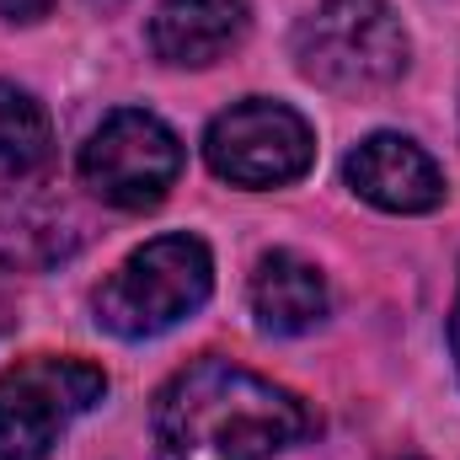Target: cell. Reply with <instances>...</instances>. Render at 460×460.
Here are the masks:
<instances>
[{
	"label": "cell",
	"instance_id": "cell-1",
	"mask_svg": "<svg viewBox=\"0 0 460 460\" xmlns=\"http://www.w3.org/2000/svg\"><path fill=\"white\" fill-rule=\"evenodd\" d=\"M305 429L295 391L215 353L177 369L150 407L155 460H273Z\"/></svg>",
	"mask_w": 460,
	"mask_h": 460
},
{
	"label": "cell",
	"instance_id": "cell-2",
	"mask_svg": "<svg viewBox=\"0 0 460 460\" xmlns=\"http://www.w3.org/2000/svg\"><path fill=\"white\" fill-rule=\"evenodd\" d=\"M215 289V257L199 235H155L118 262L97 289V327L123 343L161 338L193 311H204Z\"/></svg>",
	"mask_w": 460,
	"mask_h": 460
},
{
	"label": "cell",
	"instance_id": "cell-3",
	"mask_svg": "<svg viewBox=\"0 0 460 460\" xmlns=\"http://www.w3.org/2000/svg\"><path fill=\"white\" fill-rule=\"evenodd\" d=\"M300 75L327 92H380L407 75L412 43L391 0H316L295 32Z\"/></svg>",
	"mask_w": 460,
	"mask_h": 460
},
{
	"label": "cell",
	"instance_id": "cell-4",
	"mask_svg": "<svg viewBox=\"0 0 460 460\" xmlns=\"http://www.w3.org/2000/svg\"><path fill=\"white\" fill-rule=\"evenodd\" d=\"M108 375L86 358L27 353L0 369V460H49L54 445L97 412Z\"/></svg>",
	"mask_w": 460,
	"mask_h": 460
},
{
	"label": "cell",
	"instance_id": "cell-5",
	"mask_svg": "<svg viewBox=\"0 0 460 460\" xmlns=\"http://www.w3.org/2000/svg\"><path fill=\"white\" fill-rule=\"evenodd\" d=\"M177 177H182V139L155 113L118 108L81 145V182L102 204L128 209V215L155 209Z\"/></svg>",
	"mask_w": 460,
	"mask_h": 460
},
{
	"label": "cell",
	"instance_id": "cell-6",
	"mask_svg": "<svg viewBox=\"0 0 460 460\" xmlns=\"http://www.w3.org/2000/svg\"><path fill=\"white\" fill-rule=\"evenodd\" d=\"M204 161L230 188H284V182L311 172L316 134L295 108L268 102V97H246L209 123Z\"/></svg>",
	"mask_w": 460,
	"mask_h": 460
},
{
	"label": "cell",
	"instance_id": "cell-7",
	"mask_svg": "<svg viewBox=\"0 0 460 460\" xmlns=\"http://www.w3.org/2000/svg\"><path fill=\"white\" fill-rule=\"evenodd\" d=\"M348 188L385 215H429L445 204V172L407 134H369L343 161Z\"/></svg>",
	"mask_w": 460,
	"mask_h": 460
},
{
	"label": "cell",
	"instance_id": "cell-8",
	"mask_svg": "<svg viewBox=\"0 0 460 460\" xmlns=\"http://www.w3.org/2000/svg\"><path fill=\"white\" fill-rule=\"evenodd\" d=\"M246 22H252L246 0H161L150 16V49L161 65L204 70L246 38Z\"/></svg>",
	"mask_w": 460,
	"mask_h": 460
},
{
	"label": "cell",
	"instance_id": "cell-9",
	"mask_svg": "<svg viewBox=\"0 0 460 460\" xmlns=\"http://www.w3.org/2000/svg\"><path fill=\"white\" fill-rule=\"evenodd\" d=\"M75 246H81V215L65 199L32 193V188L0 193V268L43 273L75 257Z\"/></svg>",
	"mask_w": 460,
	"mask_h": 460
},
{
	"label": "cell",
	"instance_id": "cell-10",
	"mask_svg": "<svg viewBox=\"0 0 460 460\" xmlns=\"http://www.w3.org/2000/svg\"><path fill=\"white\" fill-rule=\"evenodd\" d=\"M252 316L273 338L311 332L327 316V284H322V273L305 257H295V252H268L257 262V273H252Z\"/></svg>",
	"mask_w": 460,
	"mask_h": 460
},
{
	"label": "cell",
	"instance_id": "cell-11",
	"mask_svg": "<svg viewBox=\"0 0 460 460\" xmlns=\"http://www.w3.org/2000/svg\"><path fill=\"white\" fill-rule=\"evenodd\" d=\"M54 155V123L43 113V102L11 81H0V177L22 182L32 172H43Z\"/></svg>",
	"mask_w": 460,
	"mask_h": 460
},
{
	"label": "cell",
	"instance_id": "cell-12",
	"mask_svg": "<svg viewBox=\"0 0 460 460\" xmlns=\"http://www.w3.org/2000/svg\"><path fill=\"white\" fill-rule=\"evenodd\" d=\"M49 11H54V0H0V16L16 22V27H32V22H43Z\"/></svg>",
	"mask_w": 460,
	"mask_h": 460
},
{
	"label": "cell",
	"instance_id": "cell-13",
	"mask_svg": "<svg viewBox=\"0 0 460 460\" xmlns=\"http://www.w3.org/2000/svg\"><path fill=\"white\" fill-rule=\"evenodd\" d=\"M450 353H456V369H460V289H456V311H450Z\"/></svg>",
	"mask_w": 460,
	"mask_h": 460
},
{
	"label": "cell",
	"instance_id": "cell-14",
	"mask_svg": "<svg viewBox=\"0 0 460 460\" xmlns=\"http://www.w3.org/2000/svg\"><path fill=\"white\" fill-rule=\"evenodd\" d=\"M407 460H418V456H407Z\"/></svg>",
	"mask_w": 460,
	"mask_h": 460
}]
</instances>
